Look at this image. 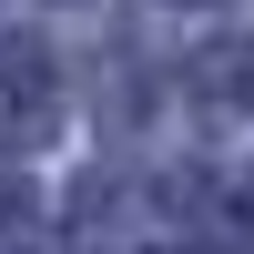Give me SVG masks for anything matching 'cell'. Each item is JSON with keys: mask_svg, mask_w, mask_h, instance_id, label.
Listing matches in <instances>:
<instances>
[{"mask_svg": "<svg viewBox=\"0 0 254 254\" xmlns=\"http://www.w3.org/2000/svg\"><path fill=\"white\" fill-rule=\"evenodd\" d=\"M61 122V61L41 41H10L0 51V142H41Z\"/></svg>", "mask_w": 254, "mask_h": 254, "instance_id": "1", "label": "cell"}, {"mask_svg": "<svg viewBox=\"0 0 254 254\" xmlns=\"http://www.w3.org/2000/svg\"><path fill=\"white\" fill-rule=\"evenodd\" d=\"M20 224H31V193H20L10 173H0V234H20Z\"/></svg>", "mask_w": 254, "mask_h": 254, "instance_id": "3", "label": "cell"}, {"mask_svg": "<svg viewBox=\"0 0 254 254\" xmlns=\"http://www.w3.org/2000/svg\"><path fill=\"white\" fill-rule=\"evenodd\" d=\"M214 71H224V92H234V102H244V112H254V41H244V51H224V61H214Z\"/></svg>", "mask_w": 254, "mask_h": 254, "instance_id": "2", "label": "cell"}]
</instances>
